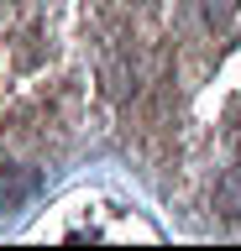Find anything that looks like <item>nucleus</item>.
I'll return each instance as SVG.
<instances>
[{
	"label": "nucleus",
	"mask_w": 241,
	"mask_h": 251,
	"mask_svg": "<svg viewBox=\"0 0 241 251\" xmlns=\"http://www.w3.org/2000/svg\"><path fill=\"white\" fill-rule=\"evenodd\" d=\"M32 188H37V173H11V178H0V204L11 209V204H21Z\"/></svg>",
	"instance_id": "nucleus-1"
},
{
	"label": "nucleus",
	"mask_w": 241,
	"mask_h": 251,
	"mask_svg": "<svg viewBox=\"0 0 241 251\" xmlns=\"http://www.w3.org/2000/svg\"><path fill=\"white\" fill-rule=\"evenodd\" d=\"M220 204L231 209V215H241V173H236V178H225V188H220Z\"/></svg>",
	"instance_id": "nucleus-2"
}]
</instances>
